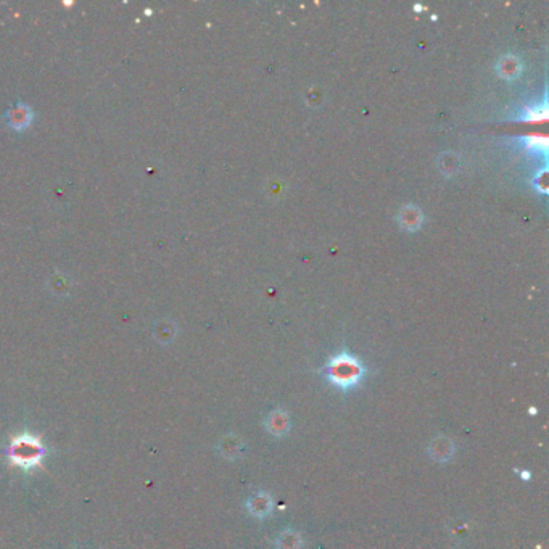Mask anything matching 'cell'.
Masks as SVG:
<instances>
[{
  "label": "cell",
  "instance_id": "obj_6",
  "mask_svg": "<svg viewBox=\"0 0 549 549\" xmlns=\"http://www.w3.org/2000/svg\"><path fill=\"white\" fill-rule=\"evenodd\" d=\"M265 425L271 435L282 436L287 434L290 429V419L282 410H278V411L271 412V414L266 417Z\"/></svg>",
  "mask_w": 549,
  "mask_h": 549
},
{
  "label": "cell",
  "instance_id": "obj_4",
  "mask_svg": "<svg viewBox=\"0 0 549 549\" xmlns=\"http://www.w3.org/2000/svg\"><path fill=\"white\" fill-rule=\"evenodd\" d=\"M247 509L248 513L255 515V517L265 519L272 513V509H274V501H272L271 495H267L265 491H260L247 501Z\"/></svg>",
  "mask_w": 549,
  "mask_h": 549
},
{
  "label": "cell",
  "instance_id": "obj_8",
  "mask_svg": "<svg viewBox=\"0 0 549 549\" xmlns=\"http://www.w3.org/2000/svg\"><path fill=\"white\" fill-rule=\"evenodd\" d=\"M520 144L524 145L527 152L546 155V147H548L546 135L537 134V133L527 134V135H524V137H520Z\"/></svg>",
  "mask_w": 549,
  "mask_h": 549
},
{
  "label": "cell",
  "instance_id": "obj_3",
  "mask_svg": "<svg viewBox=\"0 0 549 549\" xmlns=\"http://www.w3.org/2000/svg\"><path fill=\"white\" fill-rule=\"evenodd\" d=\"M34 110L25 102H18L12 105L5 113V123L15 133H25L26 129H30L31 124L34 123Z\"/></svg>",
  "mask_w": 549,
  "mask_h": 549
},
{
  "label": "cell",
  "instance_id": "obj_2",
  "mask_svg": "<svg viewBox=\"0 0 549 549\" xmlns=\"http://www.w3.org/2000/svg\"><path fill=\"white\" fill-rule=\"evenodd\" d=\"M45 456V447L41 436L32 435L30 432L15 435L8 447V459L15 467L23 471H31L42 466V459Z\"/></svg>",
  "mask_w": 549,
  "mask_h": 549
},
{
  "label": "cell",
  "instance_id": "obj_10",
  "mask_svg": "<svg viewBox=\"0 0 549 549\" xmlns=\"http://www.w3.org/2000/svg\"><path fill=\"white\" fill-rule=\"evenodd\" d=\"M302 535L293 532V530H285L276 539V546L278 549H300L302 548Z\"/></svg>",
  "mask_w": 549,
  "mask_h": 549
},
{
  "label": "cell",
  "instance_id": "obj_9",
  "mask_svg": "<svg viewBox=\"0 0 549 549\" xmlns=\"http://www.w3.org/2000/svg\"><path fill=\"white\" fill-rule=\"evenodd\" d=\"M219 448H221V453L227 459H236L238 454L242 453L243 442H242L240 436L229 435V436H226V438L223 440L221 445H219Z\"/></svg>",
  "mask_w": 549,
  "mask_h": 549
},
{
  "label": "cell",
  "instance_id": "obj_11",
  "mask_svg": "<svg viewBox=\"0 0 549 549\" xmlns=\"http://www.w3.org/2000/svg\"><path fill=\"white\" fill-rule=\"evenodd\" d=\"M411 210H412V206H406V208L403 210V213H406V219H400V221L405 224L407 229L417 227L421 224V221H422V214L419 213V210L416 211L414 216L411 214Z\"/></svg>",
  "mask_w": 549,
  "mask_h": 549
},
{
  "label": "cell",
  "instance_id": "obj_1",
  "mask_svg": "<svg viewBox=\"0 0 549 549\" xmlns=\"http://www.w3.org/2000/svg\"><path fill=\"white\" fill-rule=\"evenodd\" d=\"M364 375V364L348 351H340L330 356V359L324 366V377L327 379V382L344 392L358 387Z\"/></svg>",
  "mask_w": 549,
  "mask_h": 549
},
{
  "label": "cell",
  "instance_id": "obj_7",
  "mask_svg": "<svg viewBox=\"0 0 549 549\" xmlns=\"http://www.w3.org/2000/svg\"><path fill=\"white\" fill-rule=\"evenodd\" d=\"M548 115L546 98L541 103H532V105L524 107L522 113H520V121H530V123H538V121H544Z\"/></svg>",
  "mask_w": 549,
  "mask_h": 549
},
{
  "label": "cell",
  "instance_id": "obj_5",
  "mask_svg": "<svg viewBox=\"0 0 549 549\" xmlns=\"http://www.w3.org/2000/svg\"><path fill=\"white\" fill-rule=\"evenodd\" d=\"M429 454L434 461H438V462L449 461L454 454V443L445 435L435 436V438L432 440L429 445Z\"/></svg>",
  "mask_w": 549,
  "mask_h": 549
}]
</instances>
